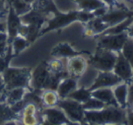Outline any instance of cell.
<instances>
[{"instance_id":"obj_1","label":"cell","mask_w":133,"mask_h":125,"mask_svg":"<svg viewBox=\"0 0 133 125\" xmlns=\"http://www.w3.org/2000/svg\"><path fill=\"white\" fill-rule=\"evenodd\" d=\"M85 122L91 124L127 123V111L119 106H105L101 110H85Z\"/></svg>"},{"instance_id":"obj_2","label":"cell","mask_w":133,"mask_h":125,"mask_svg":"<svg viewBox=\"0 0 133 125\" xmlns=\"http://www.w3.org/2000/svg\"><path fill=\"white\" fill-rule=\"evenodd\" d=\"M93 17H94V15L92 13L84 12L81 11V10L71 11L69 13L57 12L54 15H52L51 17L48 18V20L46 23V25H48V26L42 28L41 34L46 33V32H48L50 30L63 28V27L69 25V23L74 22V21H82V22L87 23Z\"/></svg>"},{"instance_id":"obj_3","label":"cell","mask_w":133,"mask_h":125,"mask_svg":"<svg viewBox=\"0 0 133 125\" xmlns=\"http://www.w3.org/2000/svg\"><path fill=\"white\" fill-rule=\"evenodd\" d=\"M6 90L14 88H30V79H31V70L26 68H8L2 73Z\"/></svg>"},{"instance_id":"obj_4","label":"cell","mask_w":133,"mask_h":125,"mask_svg":"<svg viewBox=\"0 0 133 125\" xmlns=\"http://www.w3.org/2000/svg\"><path fill=\"white\" fill-rule=\"evenodd\" d=\"M118 52L98 48L93 55L88 59L89 66L97 71H109L113 70Z\"/></svg>"},{"instance_id":"obj_5","label":"cell","mask_w":133,"mask_h":125,"mask_svg":"<svg viewBox=\"0 0 133 125\" xmlns=\"http://www.w3.org/2000/svg\"><path fill=\"white\" fill-rule=\"evenodd\" d=\"M57 107L64 111L72 123L85 122V110L82 103L70 98H64L59 99Z\"/></svg>"},{"instance_id":"obj_6","label":"cell","mask_w":133,"mask_h":125,"mask_svg":"<svg viewBox=\"0 0 133 125\" xmlns=\"http://www.w3.org/2000/svg\"><path fill=\"white\" fill-rule=\"evenodd\" d=\"M129 39L127 32L120 34H104L98 36V48L119 52L123 45Z\"/></svg>"},{"instance_id":"obj_7","label":"cell","mask_w":133,"mask_h":125,"mask_svg":"<svg viewBox=\"0 0 133 125\" xmlns=\"http://www.w3.org/2000/svg\"><path fill=\"white\" fill-rule=\"evenodd\" d=\"M121 81V79L112 70L98 71L92 84L89 87V89L90 90H93L99 88H113Z\"/></svg>"},{"instance_id":"obj_8","label":"cell","mask_w":133,"mask_h":125,"mask_svg":"<svg viewBox=\"0 0 133 125\" xmlns=\"http://www.w3.org/2000/svg\"><path fill=\"white\" fill-rule=\"evenodd\" d=\"M50 71L48 70V63H41L33 71H31L30 88L33 90H42L45 89L46 80Z\"/></svg>"},{"instance_id":"obj_9","label":"cell","mask_w":133,"mask_h":125,"mask_svg":"<svg viewBox=\"0 0 133 125\" xmlns=\"http://www.w3.org/2000/svg\"><path fill=\"white\" fill-rule=\"evenodd\" d=\"M112 71L125 82H129L132 80L133 78V68L130 65V63L123 57L120 52H118L117 59L115 65L113 67Z\"/></svg>"},{"instance_id":"obj_10","label":"cell","mask_w":133,"mask_h":125,"mask_svg":"<svg viewBox=\"0 0 133 125\" xmlns=\"http://www.w3.org/2000/svg\"><path fill=\"white\" fill-rule=\"evenodd\" d=\"M89 62L82 55L78 54L68 59V74L69 76L79 79L81 76L88 70Z\"/></svg>"},{"instance_id":"obj_11","label":"cell","mask_w":133,"mask_h":125,"mask_svg":"<svg viewBox=\"0 0 133 125\" xmlns=\"http://www.w3.org/2000/svg\"><path fill=\"white\" fill-rule=\"evenodd\" d=\"M42 123L46 124H68L72 123L66 114L57 106L45 108L42 111Z\"/></svg>"},{"instance_id":"obj_12","label":"cell","mask_w":133,"mask_h":125,"mask_svg":"<svg viewBox=\"0 0 133 125\" xmlns=\"http://www.w3.org/2000/svg\"><path fill=\"white\" fill-rule=\"evenodd\" d=\"M6 34H8V46L11 44L12 40L14 38L17 36L18 28L20 25L22 24L21 22L20 17L17 15L11 6L8 5V14L6 17Z\"/></svg>"},{"instance_id":"obj_13","label":"cell","mask_w":133,"mask_h":125,"mask_svg":"<svg viewBox=\"0 0 133 125\" xmlns=\"http://www.w3.org/2000/svg\"><path fill=\"white\" fill-rule=\"evenodd\" d=\"M30 90H31L28 88H23V87H18V88H14L11 89V90H5L2 93L3 99H1V102H5L9 106H11V105L24 99L25 96Z\"/></svg>"},{"instance_id":"obj_14","label":"cell","mask_w":133,"mask_h":125,"mask_svg":"<svg viewBox=\"0 0 133 125\" xmlns=\"http://www.w3.org/2000/svg\"><path fill=\"white\" fill-rule=\"evenodd\" d=\"M78 87H79L78 79L76 78L68 76L60 80L57 88V92L60 99H64V98L69 97V94L74 91L76 89H78Z\"/></svg>"},{"instance_id":"obj_15","label":"cell","mask_w":133,"mask_h":125,"mask_svg":"<svg viewBox=\"0 0 133 125\" xmlns=\"http://www.w3.org/2000/svg\"><path fill=\"white\" fill-rule=\"evenodd\" d=\"M92 97L101 101L106 106H118L113 94L112 88H99L91 90Z\"/></svg>"},{"instance_id":"obj_16","label":"cell","mask_w":133,"mask_h":125,"mask_svg":"<svg viewBox=\"0 0 133 125\" xmlns=\"http://www.w3.org/2000/svg\"><path fill=\"white\" fill-rule=\"evenodd\" d=\"M68 59L65 58H54V59L48 63L49 71L63 78L68 77Z\"/></svg>"},{"instance_id":"obj_17","label":"cell","mask_w":133,"mask_h":125,"mask_svg":"<svg viewBox=\"0 0 133 125\" xmlns=\"http://www.w3.org/2000/svg\"><path fill=\"white\" fill-rule=\"evenodd\" d=\"M113 94L116 99L118 105L121 108L126 109L127 106V94H128V82L121 81L112 88Z\"/></svg>"},{"instance_id":"obj_18","label":"cell","mask_w":133,"mask_h":125,"mask_svg":"<svg viewBox=\"0 0 133 125\" xmlns=\"http://www.w3.org/2000/svg\"><path fill=\"white\" fill-rule=\"evenodd\" d=\"M74 1L79 10L92 14L98 8L108 6L103 0H74Z\"/></svg>"},{"instance_id":"obj_19","label":"cell","mask_w":133,"mask_h":125,"mask_svg":"<svg viewBox=\"0 0 133 125\" xmlns=\"http://www.w3.org/2000/svg\"><path fill=\"white\" fill-rule=\"evenodd\" d=\"M78 52H77L68 43H60L57 45L52 50V56L54 58H65L69 59L71 57H74L78 55Z\"/></svg>"},{"instance_id":"obj_20","label":"cell","mask_w":133,"mask_h":125,"mask_svg":"<svg viewBox=\"0 0 133 125\" xmlns=\"http://www.w3.org/2000/svg\"><path fill=\"white\" fill-rule=\"evenodd\" d=\"M40 98L43 107L45 108L57 106V103L60 99L57 90H42L40 91Z\"/></svg>"},{"instance_id":"obj_21","label":"cell","mask_w":133,"mask_h":125,"mask_svg":"<svg viewBox=\"0 0 133 125\" xmlns=\"http://www.w3.org/2000/svg\"><path fill=\"white\" fill-rule=\"evenodd\" d=\"M16 121H19V115L15 113L6 103H0V123H8L9 121L17 123Z\"/></svg>"},{"instance_id":"obj_22","label":"cell","mask_w":133,"mask_h":125,"mask_svg":"<svg viewBox=\"0 0 133 125\" xmlns=\"http://www.w3.org/2000/svg\"><path fill=\"white\" fill-rule=\"evenodd\" d=\"M91 96H92L91 90H89V88L83 87V86H79L78 89H76L74 91L71 92L68 98L73 99L80 103H84L85 101H87Z\"/></svg>"},{"instance_id":"obj_23","label":"cell","mask_w":133,"mask_h":125,"mask_svg":"<svg viewBox=\"0 0 133 125\" xmlns=\"http://www.w3.org/2000/svg\"><path fill=\"white\" fill-rule=\"evenodd\" d=\"M28 45H29V42H28V40L26 38L17 35L16 38H14L11 44H10V46H11V48H12L13 55L14 56L18 55L20 52H22L23 50L28 46Z\"/></svg>"},{"instance_id":"obj_24","label":"cell","mask_w":133,"mask_h":125,"mask_svg":"<svg viewBox=\"0 0 133 125\" xmlns=\"http://www.w3.org/2000/svg\"><path fill=\"white\" fill-rule=\"evenodd\" d=\"M119 52L130 63V65L133 68V39L129 38Z\"/></svg>"},{"instance_id":"obj_25","label":"cell","mask_w":133,"mask_h":125,"mask_svg":"<svg viewBox=\"0 0 133 125\" xmlns=\"http://www.w3.org/2000/svg\"><path fill=\"white\" fill-rule=\"evenodd\" d=\"M83 108L85 110H101L106 106V104L104 102H102L101 101L96 99V98L91 96L87 101H85L84 103H82Z\"/></svg>"},{"instance_id":"obj_26","label":"cell","mask_w":133,"mask_h":125,"mask_svg":"<svg viewBox=\"0 0 133 125\" xmlns=\"http://www.w3.org/2000/svg\"><path fill=\"white\" fill-rule=\"evenodd\" d=\"M12 57H14L13 52H12V48L9 47L6 55L0 56V74H2L5 71V70L8 67L9 61Z\"/></svg>"},{"instance_id":"obj_27","label":"cell","mask_w":133,"mask_h":125,"mask_svg":"<svg viewBox=\"0 0 133 125\" xmlns=\"http://www.w3.org/2000/svg\"><path fill=\"white\" fill-rule=\"evenodd\" d=\"M133 106V81L128 82V94H127V106L126 109H129Z\"/></svg>"},{"instance_id":"obj_28","label":"cell","mask_w":133,"mask_h":125,"mask_svg":"<svg viewBox=\"0 0 133 125\" xmlns=\"http://www.w3.org/2000/svg\"><path fill=\"white\" fill-rule=\"evenodd\" d=\"M8 49V41H1L0 42V56H5Z\"/></svg>"},{"instance_id":"obj_29","label":"cell","mask_w":133,"mask_h":125,"mask_svg":"<svg viewBox=\"0 0 133 125\" xmlns=\"http://www.w3.org/2000/svg\"><path fill=\"white\" fill-rule=\"evenodd\" d=\"M127 111V123L133 124V110H126Z\"/></svg>"},{"instance_id":"obj_30","label":"cell","mask_w":133,"mask_h":125,"mask_svg":"<svg viewBox=\"0 0 133 125\" xmlns=\"http://www.w3.org/2000/svg\"><path fill=\"white\" fill-rule=\"evenodd\" d=\"M8 10V4L6 0H0V13Z\"/></svg>"},{"instance_id":"obj_31","label":"cell","mask_w":133,"mask_h":125,"mask_svg":"<svg viewBox=\"0 0 133 125\" xmlns=\"http://www.w3.org/2000/svg\"><path fill=\"white\" fill-rule=\"evenodd\" d=\"M5 90H6V88H5L4 79H3L2 74H0V94H2Z\"/></svg>"},{"instance_id":"obj_32","label":"cell","mask_w":133,"mask_h":125,"mask_svg":"<svg viewBox=\"0 0 133 125\" xmlns=\"http://www.w3.org/2000/svg\"><path fill=\"white\" fill-rule=\"evenodd\" d=\"M23 1H25V2L29 5H33V3L35 2V0H23Z\"/></svg>"},{"instance_id":"obj_33","label":"cell","mask_w":133,"mask_h":125,"mask_svg":"<svg viewBox=\"0 0 133 125\" xmlns=\"http://www.w3.org/2000/svg\"><path fill=\"white\" fill-rule=\"evenodd\" d=\"M125 2H129V3H132V0H123Z\"/></svg>"},{"instance_id":"obj_34","label":"cell","mask_w":133,"mask_h":125,"mask_svg":"<svg viewBox=\"0 0 133 125\" xmlns=\"http://www.w3.org/2000/svg\"><path fill=\"white\" fill-rule=\"evenodd\" d=\"M131 81H133V78H132V80H131Z\"/></svg>"},{"instance_id":"obj_35","label":"cell","mask_w":133,"mask_h":125,"mask_svg":"<svg viewBox=\"0 0 133 125\" xmlns=\"http://www.w3.org/2000/svg\"><path fill=\"white\" fill-rule=\"evenodd\" d=\"M132 3H133V0H132Z\"/></svg>"}]
</instances>
